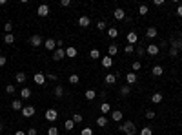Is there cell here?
I'll use <instances>...</instances> for the list:
<instances>
[{
	"instance_id": "cell-1",
	"label": "cell",
	"mask_w": 182,
	"mask_h": 135,
	"mask_svg": "<svg viewBox=\"0 0 182 135\" xmlns=\"http://www.w3.org/2000/svg\"><path fill=\"white\" fill-rule=\"evenodd\" d=\"M120 132H124L126 135H135L137 128H135V124L131 122V121H127V122H124V124L120 126Z\"/></svg>"
},
{
	"instance_id": "cell-2",
	"label": "cell",
	"mask_w": 182,
	"mask_h": 135,
	"mask_svg": "<svg viewBox=\"0 0 182 135\" xmlns=\"http://www.w3.org/2000/svg\"><path fill=\"white\" fill-rule=\"evenodd\" d=\"M64 57H66V49H62V48H57L55 51H53V60H62Z\"/></svg>"
},
{
	"instance_id": "cell-3",
	"label": "cell",
	"mask_w": 182,
	"mask_h": 135,
	"mask_svg": "<svg viewBox=\"0 0 182 135\" xmlns=\"http://www.w3.org/2000/svg\"><path fill=\"white\" fill-rule=\"evenodd\" d=\"M44 48H46L47 51H55V49H57V40H53V38L44 40Z\"/></svg>"
},
{
	"instance_id": "cell-4",
	"label": "cell",
	"mask_w": 182,
	"mask_h": 135,
	"mask_svg": "<svg viewBox=\"0 0 182 135\" xmlns=\"http://www.w3.org/2000/svg\"><path fill=\"white\" fill-rule=\"evenodd\" d=\"M37 15H38V17H47V15H49V6H47V4H42V6H38Z\"/></svg>"
},
{
	"instance_id": "cell-5",
	"label": "cell",
	"mask_w": 182,
	"mask_h": 135,
	"mask_svg": "<svg viewBox=\"0 0 182 135\" xmlns=\"http://www.w3.org/2000/svg\"><path fill=\"white\" fill-rule=\"evenodd\" d=\"M146 53L149 55V57H155V55H159V46H157V44H149V46L146 48Z\"/></svg>"
},
{
	"instance_id": "cell-6",
	"label": "cell",
	"mask_w": 182,
	"mask_h": 135,
	"mask_svg": "<svg viewBox=\"0 0 182 135\" xmlns=\"http://www.w3.org/2000/svg\"><path fill=\"white\" fill-rule=\"evenodd\" d=\"M29 42H31V46L33 48H38V46H42V37H40V35H33V37H31V40H29Z\"/></svg>"
},
{
	"instance_id": "cell-7",
	"label": "cell",
	"mask_w": 182,
	"mask_h": 135,
	"mask_svg": "<svg viewBox=\"0 0 182 135\" xmlns=\"http://www.w3.org/2000/svg\"><path fill=\"white\" fill-rule=\"evenodd\" d=\"M137 42H139V35H137L135 31H129L127 33V44L133 46V44H137Z\"/></svg>"
},
{
	"instance_id": "cell-8",
	"label": "cell",
	"mask_w": 182,
	"mask_h": 135,
	"mask_svg": "<svg viewBox=\"0 0 182 135\" xmlns=\"http://www.w3.org/2000/svg\"><path fill=\"white\" fill-rule=\"evenodd\" d=\"M57 117H58V113H57V109H47L46 111V119L49 122H53V121H57Z\"/></svg>"
},
{
	"instance_id": "cell-9",
	"label": "cell",
	"mask_w": 182,
	"mask_h": 135,
	"mask_svg": "<svg viewBox=\"0 0 182 135\" xmlns=\"http://www.w3.org/2000/svg\"><path fill=\"white\" fill-rule=\"evenodd\" d=\"M33 81H35L38 86H42L44 82H46V75L44 73H35V77H33Z\"/></svg>"
},
{
	"instance_id": "cell-10",
	"label": "cell",
	"mask_w": 182,
	"mask_h": 135,
	"mask_svg": "<svg viewBox=\"0 0 182 135\" xmlns=\"http://www.w3.org/2000/svg\"><path fill=\"white\" fill-rule=\"evenodd\" d=\"M37 109L33 108V106H26V108H22V115L24 117H31V115H35Z\"/></svg>"
},
{
	"instance_id": "cell-11",
	"label": "cell",
	"mask_w": 182,
	"mask_h": 135,
	"mask_svg": "<svg viewBox=\"0 0 182 135\" xmlns=\"http://www.w3.org/2000/svg\"><path fill=\"white\" fill-rule=\"evenodd\" d=\"M113 17H115V18H117V20H122V18H124V17H126V13H124V9H122V7H117V9H115V13H113Z\"/></svg>"
},
{
	"instance_id": "cell-12",
	"label": "cell",
	"mask_w": 182,
	"mask_h": 135,
	"mask_svg": "<svg viewBox=\"0 0 182 135\" xmlns=\"http://www.w3.org/2000/svg\"><path fill=\"white\" fill-rule=\"evenodd\" d=\"M122 117H124V115H122V111H119V109L111 111V119H113L115 122H120V121H122Z\"/></svg>"
},
{
	"instance_id": "cell-13",
	"label": "cell",
	"mask_w": 182,
	"mask_h": 135,
	"mask_svg": "<svg viewBox=\"0 0 182 135\" xmlns=\"http://www.w3.org/2000/svg\"><path fill=\"white\" fill-rule=\"evenodd\" d=\"M100 64L104 68H111L113 66V58L111 57H104V58H100Z\"/></svg>"
},
{
	"instance_id": "cell-14",
	"label": "cell",
	"mask_w": 182,
	"mask_h": 135,
	"mask_svg": "<svg viewBox=\"0 0 182 135\" xmlns=\"http://www.w3.org/2000/svg\"><path fill=\"white\" fill-rule=\"evenodd\" d=\"M89 24H91L89 17H80V18H78V26H82V28H87Z\"/></svg>"
},
{
	"instance_id": "cell-15",
	"label": "cell",
	"mask_w": 182,
	"mask_h": 135,
	"mask_svg": "<svg viewBox=\"0 0 182 135\" xmlns=\"http://www.w3.org/2000/svg\"><path fill=\"white\" fill-rule=\"evenodd\" d=\"M26 79H27L26 73H22V71H18L17 75H15V81H17L18 84H24V82H26Z\"/></svg>"
},
{
	"instance_id": "cell-16",
	"label": "cell",
	"mask_w": 182,
	"mask_h": 135,
	"mask_svg": "<svg viewBox=\"0 0 182 135\" xmlns=\"http://www.w3.org/2000/svg\"><path fill=\"white\" fill-rule=\"evenodd\" d=\"M137 79H139V75H137V73H127V75H126L127 84H135V82H137Z\"/></svg>"
},
{
	"instance_id": "cell-17",
	"label": "cell",
	"mask_w": 182,
	"mask_h": 135,
	"mask_svg": "<svg viewBox=\"0 0 182 135\" xmlns=\"http://www.w3.org/2000/svg\"><path fill=\"white\" fill-rule=\"evenodd\" d=\"M117 82V75L115 73H107L106 75V84H115Z\"/></svg>"
},
{
	"instance_id": "cell-18",
	"label": "cell",
	"mask_w": 182,
	"mask_h": 135,
	"mask_svg": "<svg viewBox=\"0 0 182 135\" xmlns=\"http://www.w3.org/2000/svg\"><path fill=\"white\" fill-rule=\"evenodd\" d=\"M66 57H69V58H73V57H77V48H73V46H69L66 49Z\"/></svg>"
},
{
	"instance_id": "cell-19",
	"label": "cell",
	"mask_w": 182,
	"mask_h": 135,
	"mask_svg": "<svg viewBox=\"0 0 182 135\" xmlns=\"http://www.w3.org/2000/svg\"><path fill=\"white\" fill-rule=\"evenodd\" d=\"M151 73H153L155 77H160V75L164 73V68H162V66H153V69H151Z\"/></svg>"
},
{
	"instance_id": "cell-20",
	"label": "cell",
	"mask_w": 182,
	"mask_h": 135,
	"mask_svg": "<svg viewBox=\"0 0 182 135\" xmlns=\"http://www.w3.org/2000/svg\"><path fill=\"white\" fill-rule=\"evenodd\" d=\"M97 124H98L100 128L107 126V117H106V115H104V117H98V119H97Z\"/></svg>"
},
{
	"instance_id": "cell-21",
	"label": "cell",
	"mask_w": 182,
	"mask_h": 135,
	"mask_svg": "<svg viewBox=\"0 0 182 135\" xmlns=\"http://www.w3.org/2000/svg\"><path fill=\"white\" fill-rule=\"evenodd\" d=\"M146 37H147V38H155V37H157V28H149V29L146 31Z\"/></svg>"
},
{
	"instance_id": "cell-22",
	"label": "cell",
	"mask_w": 182,
	"mask_h": 135,
	"mask_svg": "<svg viewBox=\"0 0 182 135\" xmlns=\"http://www.w3.org/2000/svg\"><path fill=\"white\" fill-rule=\"evenodd\" d=\"M100 109H102V113H104V115H107V113L111 111V106H109V102H102Z\"/></svg>"
},
{
	"instance_id": "cell-23",
	"label": "cell",
	"mask_w": 182,
	"mask_h": 135,
	"mask_svg": "<svg viewBox=\"0 0 182 135\" xmlns=\"http://www.w3.org/2000/svg\"><path fill=\"white\" fill-rule=\"evenodd\" d=\"M95 97H97V91H95V89H87V91H86V99H87V101H93Z\"/></svg>"
},
{
	"instance_id": "cell-24",
	"label": "cell",
	"mask_w": 182,
	"mask_h": 135,
	"mask_svg": "<svg viewBox=\"0 0 182 135\" xmlns=\"http://www.w3.org/2000/svg\"><path fill=\"white\" fill-rule=\"evenodd\" d=\"M20 95H22V99H29V97H31V89H29V88H22Z\"/></svg>"
},
{
	"instance_id": "cell-25",
	"label": "cell",
	"mask_w": 182,
	"mask_h": 135,
	"mask_svg": "<svg viewBox=\"0 0 182 135\" xmlns=\"http://www.w3.org/2000/svg\"><path fill=\"white\" fill-rule=\"evenodd\" d=\"M107 35H109L111 38L119 37V29H117V28H109V29H107Z\"/></svg>"
},
{
	"instance_id": "cell-26",
	"label": "cell",
	"mask_w": 182,
	"mask_h": 135,
	"mask_svg": "<svg viewBox=\"0 0 182 135\" xmlns=\"http://www.w3.org/2000/svg\"><path fill=\"white\" fill-rule=\"evenodd\" d=\"M151 102H153V104H159V102H162V95H160V93H155L153 97H151Z\"/></svg>"
},
{
	"instance_id": "cell-27",
	"label": "cell",
	"mask_w": 182,
	"mask_h": 135,
	"mask_svg": "<svg viewBox=\"0 0 182 135\" xmlns=\"http://www.w3.org/2000/svg\"><path fill=\"white\" fill-rule=\"evenodd\" d=\"M82 121H84V117H82L80 113H75V115H73V122H75V124H80Z\"/></svg>"
},
{
	"instance_id": "cell-28",
	"label": "cell",
	"mask_w": 182,
	"mask_h": 135,
	"mask_svg": "<svg viewBox=\"0 0 182 135\" xmlns=\"http://www.w3.org/2000/svg\"><path fill=\"white\" fill-rule=\"evenodd\" d=\"M11 108H13V109H17V111H18V109H22L24 106H22V102H20V101H13V102H11Z\"/></svg>"
},
{
	"instance_id": "cell-29",
	"label": "cell",
	"mask_w": 182,
	"mask_h": 135,
	"mask_svg": "<svg viewBox=\"0 0 182 135\" xmlns=\"http://www.w3.org/2000/svg\"><path fill=\"white\" fill-rule=\"evenodd\" d=\"M4 42H6V44H13L15 42V37H13L11 33H7L6 37H4Z\"/></svg>"
},
{
	"instance_id": "cell-30",
	"label": "cell",
	"mask_w": 182,
	"mask_h": 135,
	"mask_svg": "<svg viewBox=\"0 0 182 135\" xmlns=\"http://www.w3.org/2000/svg\"><path fill=\"white\" fill-rule=\"evenodd\" d=\"M78 81H80V77H78L77 73H73V75H69V82H71V84H78Z\"/></svg>"
},
{
	"instance_id": "cell-31",
	"label": "cell",
	"mask_w": 182,
	"mask_h": 135,
	"mask_svg": "<svg viewBox=\"0 0 182 135\" xmlns=\"http://www.w3.org/2000/svg\"><path fill=\"white\" fill-rule=\"evenodd\" d=\"M107 51H109V57H113V55H117V51H119V48H117L115 44H111V46H109V49H107Z\"/></svg>"
},
{
	"instance_id": "cell-32",
	"label": "cell",
	"mask_w": 182,
	"mask_h": 135,
	"mask_svg": "<svg viewBox=\"0 0 182 135\" xmlns=\"http://www.w3.org/2000/svg\"><path fill=\"white\" fill-rule=\"evenodd\" d=\"M64 128H66V130H73V128H75V122H73V119H69V121H66V124H64Z\"/></svg>"
},
{
	"instance_id": "cell-33",
	"label": "cell",
	"mask_w": 182,
	"mask_h": 135,
	"mask_svg": "<svg viewBox=\"0 0 182 135\" xmlns=\"http://www.w3.org/2000/svg\"><path fill=\"white\" fill-rule=\"evenodd\" d=\"M62 95H64V88L62 86H57L55 88V97H62Z\"/></svg>"
},
{
	"instance_id": "cell-34",
	"label": "cell",
	"mask_w": 182,
	"mask_h": 135,
	"mask_svg": "<svg viewBox=\"0 0 182 135\" xmlns=\"http://www.w3.org/2000/svg\"><path fill=\"white\" fill-rule=\"evenodd\" d=\"M140 135H153V130H151V128H142Z\"/></svg>"
},
{
	"instance_id": "cell-35",
	"label": "cell",
	"mask_w": 182,
	"mask_h": 135,
	"mask_svg": "<svg viewBox=\"0 0 182 135\" xmlns=\"http://www.w3.org/2000/svg\"><path fill=\"white\" fill-rule=\"evenodd\" d=\"M47 135H58V128H55V126L47 128Z\"/></svg>"
},
{
	"instance_id": "cell-36",
	"label": "cell",
	"mask_w": 182,
	"mask_h": 135,
	"mask_svg": "<svg viewBox=\"0 0 182 135\" xmlns=\"http://www.w3.org/2000/svg\"><path fill=\"white\" fill-rule=\"evenodd\" d=\"M89 57H91V58H98V57H100V51H98V49H91Z\"/></svg>"
},
{
	"instance_id": "cell-37",
	"label": "cell",
	"mask_w": 182,
	"mask_h": 135,
	"mask_svg": "<svg viewBox=\"0 0 182 135\" xmlns=\"http://www.w3.org/2000/svg\"><path fill=\"white\" fill-rule=\"evenodd\" d=\"M131 68H133V73H135V71H139V69L142 68V64H140L139 60H135V62H133V66H131Z\"/></svg>"
},
{
	"instance_id": "cell-38",
	"label": "cell",
	"mask_w": 182,
	"mask_h": 135,
	"mask_svg": "<svg viewBox=\"0 0 182 135\" xmlns=\"http://www.w3.org/2000/svg\"><path fill=\"white\" fill-rule=\"evenodd\" d=\"M11 29H13V24H11V22H6V26H4V31H6V33H11Z\"/></svg>"
},
{
	"instance_id": "cell-39",
	"label": "cell",
	"mask_w": 182,
	"mask_h": 135,
	"mask_svg": "<svg viewBox=\"0 0 182 135\" xmlns=\"http://www.w3.org/2000/svg\"><path fill=\"white\" fill-rule=\"evenodd\" d=\"M129 91H131L129 86H122V88H120V93H122V95H129Z\"/></svg>"
},
{
	"instance_id": "cell-40",
	"label": "cell",
	"mask_w": 182,
	"mask_h": 135,
	"mask_svg": "<svg viewBox=\"0 0 182 135\" xmlns=\"http://www.w3.org/2000/svg\"><path fill=\"white\" fill-rule=\"evenodd\" d=\"M80 135H93V130H91V128H84V130L80 132Z\"/></svg>"
},
{
	"instance_id": "cell-41",
	"label": "cell",
	"mask_w": 182,
	"mask_h": 135,
	"mask_svg": "<svg viewBox=\"0 0 182 135\" xmlns=\"http://www.w3.org/2000/svg\"><path fill=\"white\" fill-rule=\"evenodd\" d=\"M139 13H140V15H147V6H144V4H142V6L139 7Z\"/></svg>"
},
{
	"instance_id": "cell-42",
	"label": "cell",
	"mask_w": 182,
	"mask_h": 135,
	"mask_svg": "<svg viewBox=\"0 0 182 135\" xmlns=\"http://www.w3.org/2000/svg\"><path fill=\"white\" fill-rule=\"evenodd\" d=\"M15 89H17V88H15L13 84H7V86H6V91L7 93H15Z\"/></svg>"
},
{
	"instance_id": "cell-43",
	"label": "cell",
	"mask_w": 182,
	"mask_h": 135,
	"mask_svg": "<svg viewBox=\"0 0 182 135\" xmlns=\"http://www.w3.org/2000/svg\"><path fill=\"white\" fill-rule=\"evenodd\" d=\"M133 49H135V46H131V44H127V46L124 48V51H126V53H133Z\"/></svg>"
},
{
	"instance_id": "cell-44",
	"label": "cell",
	"mask_w": 182,
	"mask_h": 135,
	"mask_svg": "<svg viewBox=\"0 0 182 135\" xmlns=\"http://www.w3.org/2000/svg\"><path fill=\"white\" fill-rule=\"evenodd\" d=\"M146 119H155V111L147 109V111H146Z\"/></svg>"
},
{
	"instance_id": "cell-45",
	"label": "cell",
	"mask_w": 182,
	"mask_h": 135,
	"mask_svg": "<svg viewBox=\"0 0 182 135\" xmlns=\"http://www.w3.org/2000/svg\"><path fill=\"white\" fill-rule=\"evenodd\" d=\"M97 28H98V29H102V31H104V29H106V22H104V20H100V22L97 24Z\"/></svg>"
},
{
	"instance_id": "cell-46",
	"label": "cell",
	"mask_w": 182,
	"mask_h": 135,
	"mask_svg": "<svg viewBox=\"0 0 182 135\" xmlns=\"http://www.w3.org/2000/svg\"><path fill=\"white\" fill-rule=\"evenodd\" d=\"M60 6H62V7H67V6H71V0H62V2H60Z\"/></svg>"
},
{
	"instance_id": "cell-47",
	"label": "cell",
	"mask_w": 182,
	"mask_h": 135,
	"mask_svg": "<svg viewBox=\"0 0 182 135\" xmlns=\"http://www.w3.org/2000/svg\"><path fill=\"white\" fill-rule=\"evenodd\" d=\"M26 133H27V135H37V130H35V128H29Z\"/></svg>"
},
{
	"instance_id": "cell-48",
	"label": "cell",
	"mask_w": 182,
	"mask_h": 135,
	"mask_svg": "<svg viewBox=\"0 0 182 135\" xmlns=\"http://www.w3.org/2000/svg\"><path fill=\"white\" fill-rule=\"evenodd\" d=\"M6 62H7L6 57H0V66H6Z\"/></svg>"
},
{
	"instance_id": "cell-49",
	"label": "cell",
	"mask_w": 182,
	"mask_h": 135,
	"mask_svg": "<svg viewBox=\"0 0 182 135\" xmlns=\"http://www.w3.org/2000/svg\"><path fill=\"white\" fill-rule=\"evenodd\" d=\"M137 51H139V55H144V53H146V49H144V48H142V46H140L139 49H137Z\"/></svg>"
},
{
	"instance_id": "cell-50",
	"label": "cell",
	"mask_w": 182,
	"mask_h": 135,
	"mask_svg": "<svg viewBox=\"0 0 182 135\" xmlns=\"http://www.w3.org/2000/svg\"><path fill=\"white\" fill-rule=\"evenodd\" d=\"M177 15H179V17H182V6L177 7Z\"/></svg>"
},
{
	"instance_id": "cell-51",
	"label": "cell",
	"mask_w": 182,
	"mask_h": 135,
	"mask_svg": "<svg viewBox=\"0 0 182 135\" xmlns=\"http://www.w3.org/2000/svg\"><path fill=\"white\" fill-rule=\"evenodd\" d=\"M47 79H51V81H57V75H53V73H49V75H47Z\"/></svg>"
},
{
	"instance_id": "cell-52",
	"label": "cell",
	"mask_w": 182,
	"mask_h": 135,
	"mask_svg": "<svg viewBox=\"0 0 182 135\" xmlns=\"http://www.w3.org/2000/svg\"><path fill=\"white\" fill-rule=\"evenodd\" d=\"M169 55H171V57H177V49H173V48H171V51H169Z\"/></svg>"
},
{
	"instance_id": "cell-53",
	"label": "cell",
	"mask_w": 182,
	"mask_h": 135,
	"mask_svg": "<svg viewBox=\"0 0 182 135\" xmlns=\"http://www.w3.org/2000/svg\"><path fill=\"white\" fill-rule=\"evenodd\" d=\"M7 4V0H0V6H6Z\"/></svg>"
},
{
	"instance_id": "cell-54",
	"label": "cell",
	"mask_w": 182,
	"mask_h": 135,
	"mask_svg": "<svg viewBox=\"0 0 182 135\" xmlns=\"http://www.w3.org/2000/svg\"><path fill=\"white\" fill-rule=\"evenodd\" d=\"M15 135H27V133H26V132H17Z\"/></svg>"
},
{
	"instance_id": "cell-55",
	"label": "cell",
	"mask_w": 182,
	"mask_h": 135,
	"mask_svg": "<svg viewBox=\"0 0 182 135\" xmlns=\"http://www.w3.org/2000/svg\"><path fill=\"white\" fill-rule=\"evenodd\" d=\"M0 132H2V122H0Z\"/></svg>"
}]
</instances>
